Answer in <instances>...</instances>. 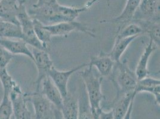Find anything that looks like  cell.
<instances>
[{
    "label": "cell",
    "instance_id": "17",
    "mask_svg": "<svg viewBox=\"0 0 160 119\" xmlns=\"http://www.w3.org/2000/svg\"><path fill=\"white\" fill-rule=\"evenodd\" d=\"M157 46L152 40H150L141 55L135 71V74L138 80L145 78L148 76L149 73L148 69V61L152 54L157 50Z\"/></svg>",
    "mask_w": 160,
    "mask_h": 119
},
{
    "label": "cell",
    "instance_id": "23",
    "mask_svg": "<svg viewBox=\"0 0 160 119\" xmlns=\"http://www.w3.org/2000/svg\"><path fill=\"white\" fill-rule=\"evenodd\" d=\"M0 37L23 40L20 26L2 20H0Z\"/></svg>",
    "mask_w": 160,
    "mask_h": 119
},
{
    "label": "cell",
    "instance_id": "5",
    "mask_svg": "<svg viewBox=\"0 0 160 119\" xmlns=\"http://www.w3.org/2000/svg\"><path fill=\"white\" fill-rule=\"evenodd\" d=\"M52 36H65L73 31H80L88 35L95 37L92 29L78 21H63L52 25L44 26Z\"/></svg>",
    "mask_w": 160,
    "mask_h": 119
},
{
    "label": "cell",
    "instance_id": "7",
    "mask_svg": "<svg viewBox=\"0 0 160 119\" xmlns=\"http://www.w3.org/2000/svg\"><path fill=\"white\" fill-rule=\"evenodd\" d=\"M57 4L54 6L33 7L28 12L32 19L39 21L44 26L52 25L62 22L58 12Z\"/></svg>",
    "mask_w": 160,
    "mask_h": 119
},
{
    "label": "cell",
    "instance_id": "34",
    "mask_svg": "<svg viewBox=\"0 0 160 119\" xmlns=\"http://www.w3.org/2000/svg\"><path fill=\"white\" fill-rule=\"evenodd\" d=\"M0 1H1V0H0Z\"/></svg>",
    "mask_w": 160,
    "mask_h": 119
},
{
    "label": "cell",
    "instance_id": "22",
    "mask_svg": "<svg viewBox=\"0 0 160 119\" xmlns=\"http://www.w3.org/2000/svg\"><path fill=\"white\" fill-rule=\"evenodd\" d=\"M138 37L139 36L115 39L112 49L108 54L115 63L119 62L122 55L126 51L129 45Z\"/></svg>",
    "mask_w": 160,
    "mask_h": 119
},
{
    "label": "cell",
    "instance_id": "4",
    "mask_svg": "<svg viewBox=\"0 0 160 119\" xmlns=\"http://www.w3.org/2000/svg\"><path fill=\"white\" fill-rule=\"evenodd\" d=\"M28 101L32 104L34 119H53L54 106L41 93L37 91L26 93Z\"/></svg>",
    "mask_w": 160,
    "mask_h": 119
},
{
    "label": "cell",
    "instance_id": "15",
    "mask_svg": "<svg viewBox=\"0 0 160 119\" xmlns=\"http://www.w3.org/2000/svg\"><path fill=\"white\" fill-rule=\"evenodd\" d=\"M22 0H1L0 20H4L19 26L16 14Z\"/></svg>",
    "mask_w": 160,
    "mask_h": 119
},
{
    "label": "cell",
    "instance_id": "14",
    "mask_svg": "<svg viewBox=\"0 0 160 119\" xmlns=\"http://www.w3.org/2000/svg\"><path fill=\"white\" fill-rule=\"evenodd\" d=\"M0 45L13 55H23L34 61L31 50L27 43L22 40L10 39L0 37Z\"/></svg>",
    "mask_w": 160,
    "mask_h": 119
},
{
    "label": "cell",
    "instance_id": "18",
    "mask_svg": "<svg viewBox=\"0 0 160 119\" xmlns=\"http://www.w3.org/2000/svg\"><path fill=\"white\" fill-rule=\"evenodd\" d=\"M98 0H91L88 1L87 4L81 8L68 7L58 4L57 9L62 22L75 21L80 14L88 10Z\"/></svg>",
    "mask_w": 160,
    "mask_h": 119
},
{
    "label": "cell",
    "instance_id": "13",
    "mask_svg": "<svg viewBox=\"0 0 160 119\" xmlns=\"http://www.w3.org/2000/svg\"><path fill=\"white\" fill-rule=\"evenodd\" d=\"M115 63L108 53L102 51L99 55L90 58L88 66L95 67L102 77L109 76L112 72Z\"/></svg>",
    "mask_w": 160,
    "mask_h": 119
},
{
    "label": "cell",
    "instance_id": "26",
    "mask_svg": "<svg viewBox=\"0 0 160 119\" xmlns=\"http://www.w3.org/2000/svg\"><path fill=\"white\" fill-rule=\"evenodd\" d=\"M142 33H143V31L141 27L138 24L132 22L117 31L115 39L126 38L132 36H139Z\"/></svg>",
    "mask_w": 160,
    "mask_h": 119
},
{
    "label": "cell",
    "instance_id": "10",
    "mask_svg": "<svg viewBox=\"0 0 160 119\" xmlns=\"http://www.w3.org/2000/svg\"><path fill=\"white\" fill-rule=\"evenodd\" d=\"M136 20L160 21V0H141L133 21Z\"/></svg>",
    "mask_w": 160,
    "mask_h": 119
},
{
    "label": "cell",
    "instance_id": "20",
    "mask_svg": "<svg viewBox=\"0 0 160 119\" xmlns=\"http://www.w3.org/2000/svg\"><path fill=\"white\" fill-rule=\"evenodd\" d=\"M134 22L139 25L143 33H147L150 40L157 45L160 46V21L154 20H136Z\"/></svg>",
    "mask_w": 160,
    "mask_h": 119
},
{
    "label": "cell",
    "instance_id": "29",
    "mask_svg": "<svg viewBox=\"0 0 160 119\" xmlns=\"http://www.w3.org/2000/svg\"><path fill=\"white\" fill-rule=\"evenodd\" d=\"M58 4V0H38L37 3L32 5L33 7H40L42 6H54Z\"/></svg>",
    "mask_w": 160,
    "mask_h": 119
},
{
    "label": "cell",
    "instance_id": "32",
    "mask_svg": "<svg viewBox=\"0 0 160 119\" xmlns=\"http://www.w3.org/2000/svg\"><path fill=\"white\" fill-rule=\"evenodd\" d=\"M134 100L132 101V102H131V104L129 107V109L127 112V114H126V116H124V117L123 119H132V112H133V109Z\"/></svg>",
    "mask_w": 160,
    "mask_h": 119
},
{
    "label": "cell",
    "instance_id": "11",
    "mask_svg": "<svg viewBox=\"0 0 160 119\" xmlns=\"http://www.w3.org/2000/svg\"><path fill=\"white\" fill-rule=\"evenodd\" d=\"M141 0H127L122 13L111 20H105L101 23H109L118 25V31L132 22L134 16L139 6Z\"/></svg>",
    "mask_w": 160,
    "mask_h": 119
},
{
    "label": "cell",
    "instance_id": "31",
    "mask_svg": "<svg viewBox=\"0 0 160 119\" xmlns=\"http://www.w3.org/2000/svg\"><path fill=\"white\" fill-rule=\"evenodd\" d=\"M53 119H65L62 111L59 109L56 108L55 107L54 108Z\"/></svg>",
    "mask_w": 160,
    "mask_h": 119
},
{
    "label": "cell",
    "instance_id": "28",
    "mask_svg": "<svg viewBox=\"0 0 160 119\" xmlns=\"http://www.w3.org/2000/svg\"><path fill=\"white\" fill-rule=\"evenodd\" d=\"M13 108L10 96L3 94L0 104V119H11Z\"/></svg>",
    "mask_w": 160,
    "mask_h": 119
},
{
    "label": "cell",
    "instance_id": "2",
    "mask_svg": "<svg viewBox=\"0 0 160 119\" xmlns=\"http://www.w3.org/2000/svg\"><path fill=\"white\" fill-rule=\"evenodd\" d=\"M87 67V69L79 73L83 80L88 99L92 112H93L101 108L100 103L104 98L101 90L102 77H99L93 73V67Z\"/></svg>",
    "mask_w": 160,
    "mask_h": 119
},
{
    "label": "cell",
    "instance_id": "8",
    "mask_svg": "<svg viewBox=\"0 0 160 119\" xmlns=\"http://www.w3.org/2000/svg\"><path fill=\"white\" fill-rule=\"evenodd\" d=\"M13 113L15 119H33L28 108L26 93H23L20 86H16L10 93Z\"/></svg>",
    "mask_w": 160,
    "mask_h": 119
},
{
    "label": "cell",
    "instance_id": "24",
    "mask_svg": "<svg viewBox=\"0 0 160 119\" xmlns=\"http://www.w3.org/2000/svg\"><path fill=\"white\" fill-rule=\"evenodd\" d=\"M78 99V119H93V115L84 86Z\"/></svg>",
    "mask_w": 160,
    "mask_h": 119
},
{
    "label": "cell",
    "instance_id": "27",
    "mask_svg": "<svg viewBox=\"0 0 160 119\" xmlns=\"http://www.w3.org/2000/svg\"><path fill=\"white\" fill-rule=\"evenodd\" d=\"M0 80L3 87V94L10 96V93L18 84L7 72V69H0Z\"/></svg>",
    "mask_w": 160,
    "mask_h": 119
},
{
    "label": "cell",
    "instance_id": "25",
    "mask_svg": "<svg viewBox=\"0 0 160 119\" xmlns=\"http://www.w3.org/2000/svg\"><path fill=\"white\" fill-rule=\"evenodd\" d=\"M33 20V28L35 35L37 38L43 45L45 49L47 51L48 45L51 42L52 35L50 32L45 28L44 25L41 22L35 19Z\"/></svg>",
    "mask_w": 160,
    "mask_h": 119
},
{
    "label": "cell",
    "instance_id": "30",
    "mask_svg": "<svg viewBox=\"0 0 160 119\" xmlns=\"http://www.w3.org/2000/svg\"><path fill=\"white\" fill-rule=\"evenodd\" d=\"M98 112L99 119H114L112 110L105 112L102 108H100L98 110Z\"/></svg>",
    "mask_w": 160,
    "mask_h": 119
},
{
    "label": "cell",
    "instance_id": "33",
    "mask_svg": "<svg viewBox=\"0 0 160 119\" xmlns=\"http://www.w3.org/2000/svg\"><path fill=\"white\" fill-rule=\"evenodd\" d=\"M98 110L92 112H93V119H99Z\"/></svg>",
    "mask_w": 160,
    "mask_h": 119
},
{
    "label": "cell",
    "instance_id": "12",
    "mask_svg": "<svg viewBox=\"0 0 160 119\" xmlns=\"http://www.w3.org/2000/svg\"><path fill=\"white\" fill-rule=\"evenodd\" d=\"M40 88H41L40 89V93L44 95L56 108L61 110L63 104V97L59 90L49 76H47L42 80Z\"/></svg>",
    "mask_w": 160,
    "mask_h": 119
},
{
    "label": "cell",
    "instance_id": "16",
    "mask_svg": "<svg viewBox=\"0 0 160 119\" xmlns=\"http://www.w3.org/2000/svg\"><path fill=\"white\" fill-rule=\"evenodd\" d=\"M143 92L151 93L154 97L156 103L160 106V79L147 76L145 78L139 80L135 89V93L138 94Z\"/></svg>",
    "mask_w": 160,
    "mask_h": 119
},
{
    "label": "cell",
    "instance_id": "21",
    "mask_svg": "<svg viewBox=\"0 0 160 119\" xmlns=\"http://www.w3.org/2000/svg\"><path fill=\"white\" fill-rule=\"evenodd\" d=\"M62 112L65 119H78V99L68 93L63 98Z\"/></svg>",
    "mask_w": 160,
    "mask_h": 119
},
{
    "label": "cell",
    "instance_id": "6",
    "mask_svg": "<svg viewBox=\"0 0 160 119\" xmlns=\"http://www.w3.org/2000/svg\"><path fill=\"white\" fill-rule=\"evenodd\" d=\"M31 52L34 60L33 62L38 70V76L35 82L37 85L35 91L39 92L41 83L42 80L48 76L49 72L53 67V62L47 51L41 50L32 47Z\"/></svg>",
    "mask_w": 160,
    "mask_h": 119
},
{
    "label": "cell",
    "instance_id": "9",
    "mask_svg": "<svg viewBox=\"0 0 160 119\" xmlns=\"http://www.w3.org/2000/svg\"><path fill=\"white\" fill-rule=\"evenodd\" d=\"M87 66L88 63H83L67 71L58 70L53 67L49 72L48 76L52 80L54 85L59 90L62 97L64 98L69 93L68 91V83L70 77L73 73L87 67Z\"/></svg>",
    "mask_w": 160,
    "mask_h": 119
},
{
    "label": "cell",
    "instance_id": "1",
    "mask_svg": "<svg viewBox=\"0 0 160 119\" xmlns=\"http://www.w3.org/2000/svg\"><path fill=\"white\" fill-rule=\"evenodd\" d=\"M110 76L117 90V97L135 92L138 80L135 72L130 70L127 60L116 63Z\"/></svg>",
    "mask_w": 160,
    "mask_h": 119
},
{
    "label": "cell",
    "instance_id": "19",
    "mask_svg": "<svg viewBox=\"0 0 160 119\" xmlns=\"http://www.w3.org/2000/svg\"><path fill=\"white\" fill-rule=\"evenodd\" d=\"M136 95V93L133 92L126 93L116 97L115 106L112 110L114 119H123Z\"/></svg>",
    "mask_w": 160,
    "mask_h": 119
},
{
    "label": "cell",
    "instance_id": "3",
    "mask_svg": "<svg viewBox=\"0 0 160 119\" xmlns=\"http://www.w3.org/2000/svg\"><path fill=\"white\" fill-rule=\"evenodd\" d=\"M16 17L22 32L23 40L28 45L33 48L47 51L35 35L33 28V20L28 13L25 6V0H22L20 2Z\"/></svg>",
    "mask_w": 160,
    "mask_h": 119
}]
</instances>
